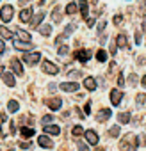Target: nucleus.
Instances as JSON below:
<instances>
[{"instance_id":"obj_33","label":"nucleus","mask_w":146,"mask_h":151,"mask_svg":"<svg viewBox=\"0 0 146 151\" xmlns=\"http://www.w3.org/2000/svg\"><path fill=\"white\" fill-rule=\"evenodd\" d=\"M80 75H82L80 71H69V73H68V78H71V80H77V78L80 77Z\"/></svg>"},{"instance_id":"obj_25","label":"nucleus","mask_w":146,"mask_h":151,"mask_svg":"<svg viewBox=\"0 0 146 151\" xmlns=\"http://www.w3.org/2000/svg\"><path fill=\"white\" fill-rule=\"evenodd\" d=\"M38 30H39V34H41V36H50V34H52V27H50L48 23H46V25H39V29H38Z\"/></svg>"},{"instance_id":"obj_46","label":"nucleus","mask_w":146,"mask_h":151,"mask_svg":"<svg viewBox=\"0 0 146 151\" xmlns=\"http://www.w3.org/2000/svg\"><path fill=\"white\" fill-rule=\"evenodd\" d=\"M141 84H142V87L146 89V75H144V77H142V80H141Z\"/></svg>"},{"instance_id":"obj_5","label":"nucleus","mask_w":146,"mask_h":151,"mask_svg":"<svg viewBox=\"0 0 146 151\" xmlns=\"http://www.w3.org/2000/svg\"><path fill=\"white\" fill-rule=\"evenodd\" d=\"M0 18H2V22H11V18H13V7L11 6H4L2 7V11H0Z\"/></svg>"},{"instance_id":"obj_16","label":"nucleus","mask_w":146,"mask_h":151,"mask_svg":"<svg viewBox=\"0 0 146 151\" xmlns=\"http://www.w3.org/2000/svg\"><path fill=\"white\" fill-rule=\"evenodd\" d=\"M116 46H119V48H128L126 34H118V37H116Z\"/></svg>"},{"instance_id":"obj_37","label":"nucleus","mask_w":146,"mask_h":151,"mask_svg":"<svg viewBox=\"0 0 146 151\" xmlns=\"http://www.w3.org/2000/svg\"><path fill=\"white\" fill-rule=\"evenodd\" d=\"M41 121H43V124L46 126V124H50V123L53 121V117H52V116H43V119H41Z\"/></svg>"},{"instance_id":"obj_1","label":"nucleus","mask_w":146,"mask_h":151,"mask_svg":"<svg viewBox=\"0 0 146 151\" xmlns=\"http://www.w3.org/2000/svg\"><path fill=\"white\" fill-rule=\"evenodd\" d=\"M137 146H139V139L134 133L125 135L121 139V142H119V149L121 151H134V149H137Z\"/></svg>"},{"instance_id":"obj_47","label":"nucleus","mask_w":146,"mask_h":151,"mask_svg":"<svg viewBox=\"0 0 146 151\" xmlns=\"http://www.w3.org/2000/svg\"><path fill=\"white\" fill-rule=\"evenodd\" d=\"M111 53H112V55H116V45H112V46H111Z\"/></svg>"},{"instance_id":"obj_9","label":"nucleus","mask_w":146,"mask_h":151,"mask_svg":"<svg viewBox=\"0 0 146 151\" xmlns=\"http://www.w3.org/2000/svg\"><path fill=\"white\" fill-rule=\"evenodd\" d=\"M45 18V11H41V13H38L34 18H30V22H29V25L32 27V29H39V23H41V20Z\"/></svg>"},{"instance_id":"obj_4","label":"nucleus","mask_w":146,"mask_h":151,"mask_svg":"<svg viewBox=\"0 0 146 151\" xmlns=\"http://www.w3.org/2000/svg\"><path fill=\"white\" fill-rule=\"evenodd\" d=\"M59 87H61V91H64V93H77V91H79V84H77V82H64V84H61Z\"/></svg>"},{"instance_id":"obj_44","label":"nucleus","mask_w":146,"mask_h":151,"mask_svg":"<svg viewBox=\"0 0 146 151\" xmlns=\"http://www.w3.org/2000/svg\"><path fill=\"white\" fill-rule=\"evenodd\" d=\"M20 147H23V149H29V147H30V144H29V142H22V144H20Z\"/></svg>"},{"instance_id":"obj_51","label":"nucleus","mask_w":146,"mask_h":151,"mask_svg":"<svg viewBox=\"0 0 146 151\" xmlns=\"http://www.w3.org/2000/svg\"><path fill=\"white\" fill-rule=\"evenodd\" d=\"M0 151H2V149H0Z\"/></svg>"},{"instance_id":"obj_2","label":"nucleus","mask_w":146,"mask_h":151,"mask_svg":"<svg viewBox=\"0 0 146 151\" xmlns=\"http://www.w3.org/2000/svg\"><path fill=\"white\" fill-rule=\"evenodd\" d=\"M22 60H23L25 64H29V66H34V64H38V62L41 60V53H39V52H25Z\"/></svg>"},{"instance_id":"obj_41","label":"nucleus","mask_w":146,"mask_h":151,"mask_svg":"<svg viewBox=\"0 0 146 151\" xmlns=\"http://www.w3.org/2000/svg\"><path fill=\"white\" fill-rule=\"evenodd\" d=\"M95 22H96V18H87V27H93Z\"/></svg>"},{"instance_id":"obj_27","label":"nucleus","mask_w":146,"mask_h":151,"mask_svg":"<svg viewBox=\"0 0 146 151\" xmlns=\"http://www.w3.org/2000/svg\"><path fill=\"white\" fill-rule=\"evenodd\" d=\"M77 13V4L75 2H69L66 6V14H75Z\"/></svg>"},{"instance_id":"obj_19","label":"nucleus","mask_w":146,"mask_h":151,"mask_svg":"<svg viewBox=\"0 0 146 151\" xmlns=\"http://www.w3.org/2000/svg\"><path fill=\"white\" fill-rule=\"evenodd\" d=\"M30 16H32V9H30V7H25V9L20 13V20H22V22H25V23H29V22H30Z\"/></svg>"},{"instance_id":"obj_22","label":"nucleus","mask_w":146,"mask_h":151,"mask_svg":"<svg viewBox=\"0 0 146 151\" xmlns=\"http://www.w3.org/2000/svg\"><path fill=\"white\" fill-rule=\"evenodd\" d=\"M52 22H53V23H61V22H62L61 7H53V11H52Z\"/></svg>"},{"instance_id":"obj_48","label":"nucleus","mask_w":146,"mask_h":151,"mask_svg":"<svg viewBox=\"0 0 146 151\" xmlns=\"http://www.w3.org/2000/svg\"><path fill=\"white\" fill-rule=\"evenodd\" d=\"M18 2H20V6H25V4L29 2V0H18Z\"/></svg>"},{"instance_id":"obj_6","label":"nucleus","mask_w":146,"mask_h":151,"mask_svg":"<svg viewBox=\"0 0 146 151\" xmlns=\"http://www.w3.org/2000/svg\"><path fill=\"white\" fill-rule=\"evenodd\" d=\"M75 59L80 62H87L91 59V50H77L75 52Z\"/></svg>"},{"instance_id":"obj_21","label":"nucleus","mask_w":146,"mask_h":151,"mask_svg":"<svg viewBox=\"0 0 146 151\" xmlns=\"http://www.w3.org/2000/svg\"><path fill=\"white\" fill-rule=\"evenodd\" d=\"M2 78H4V82H6L7 87H14V86H16V80H14V77H13L11 73H4Z\"/></svg>"},{"instance_id":"obj_13","label":"nucleus","mask_w":146,"mask_h":151,"mask_svg":"<svg viewBox=\"0 0 146 151\" xmlns=\"http://www.w3.org/2000/svg\"><path fill=\"white\" fill-rule=\"evenodd\" d=\"M111 114H112L111 109H102V110L96 114V121H98V123H103V121H107V119L111 117Z\"/></svg>"},{"instance_id":"obj_42","label":"nucleus","mask_w":146,"mask_h":151,"mask_svg":"<svg viewBox=\"0 0 146 151\" xmlns=\"http://www.w3.org/2000/svg\"><path fill=\"white\" fill-rule=\"evenodd\" d=\"M86 114H91V101L86 103Z\"/></svg>"},{"instance_id":"obj_43","label":"nucleus","mask_w":146,"mask_h":151,"mask_svg":"<svg viewBox=\"0 0 146 151\" xmlns=\"http://www.w3.org/2000/svg\"><path fill=\"white\" fill-rule=\"evenodd\" d=\"M4 50H6V45H4V41H0V55L4 53Z\"/></svg>"},{"instance_id":"obj_23","label":"nucleus","mask_w":146,"mask_h":151,"mask_svg":"<svg viewBox=\"0 0 146 151\" xmlns=\"http://www.w3.org/2000/svg\"><path fill=\"white\" fill-rule=\"evenodd\" d=\"M118 121H119V124H128V123H130V112H121V114H118Z\"/></svg>"},{"instance_id":"obj_31","label":"nucleus","mask_w":146,"mask_h":151,"mask_svg":"<svg viewBox=\"0 0 146 151\" xmlns=\"http://www.w3.org/2000/svg\"><path fill=\"white\" fill-rule=\"evenodd\" d=\"M109 135H111V137H119V124L112 126V128L109 130Z\"/></svg>"},{"instance_id":"obj_14","label":"nucleus","mask_w":146,"mask_h":151,"mask_svg":"<svg viewBox=\"0 0 146 151\" xmlns=\"http://www.w3.org/2000/svg\"><path fill=\"white\" fill-rule=\"evenodd\" d=\"M11 68H13V71H14L16 75H20V77L23 75V66H22V62H20L18 59H13V60H11Z\"/></svg>"},{"instance_id":"obj_18","label":"nucleus","mask_w":146,"mask_h":151,"mask_svg":"<svg viewBox=\"0 0 146 151\" xmlns=\"http://www.w3.org/2000/svg\"><path fill=\"white\" fill-rule=\"evenodd\" d=\"M79 7H80V14H82V18H86V20H87V14H89L87 0H80V2H79Z\"/></svg>"},{"instance_id":"obj_38","label":"nucleus","mask_w":146,"mask_h":151,"mask_svg":"<svg viewBox=\"0 0 146 151\" xmlns=\"http://www.w3.org/2000/svg\"><path fill=\"white\" fill-rule=\"evenodd\" d=\"M77 147H79V151H89V147L84 142H77Z\"/></svg>"},{"instance_id":"obj_29","label":"nucleus","mask_w":146,"mask_h":151,"mask_svg":"<svg viewBox=\"0 0 146 151\" xmlns=\"http://www.w3.org/2000/svg\"><path fill=\"white\" fill-rule=\"evenodd\" d=\"M96 59H98V62H105L107 60V52L105 50H98L96 52Z\"/></svg>"},{"instance_id":"obj_32","label":"nucleus","mask_w":146,"mask_h":151,"mask_svg":"<svg viewBox=\"0 0 146 151\" xmlns=\"http://www.w3.org/2000/svg\"><path fill=\"white\" fill-rule=\"evenodd\" d=\"M137 82H139V77H137L135 73H132L130 77H128V84H130V86H137Z\"/></svg>"},{"instance_id":"obj_49","label":"nucleus","mask_w":146,"mask_h":151,"mask_svg":"<svg viewBox=\"0 0 146 151\" xmlns=\"http://www.w3.org/2000/svg\"><path fill=\"white\" fill-rule=\"evenodd\" d=\"M142 30L146 32V22H142Z\"/></svg>"},{"instance_id":"obj_26","label":"nucleus","mask_w":146,"mask_h":151,"mask_svg":"<svg viewBox=\"0 0 146 151\" xmlns=\"http://www.w3.org/2000/svg\"><path fill=\"white\" fill-rule=\"evenodd\" d=\"M18 109H20V103H18L16 100H11V101L7 103V110H9V112H18Z\"/></svg>"},{"instance_id":"obj_15","label":"nucleus","mask_w":146,"mask_h":151,"mask_svg":"<svg viewBox=\"0 0 146 151\" xmlns=\"http://www.w3.org/2000/svg\"><path fill=\"white\" fill-rule=\"evenodd\" d=\"M13 39V32L6 27H0V41H9Z\"/></svg>"},{"instance_id":"obj_11","label":"nucleus","mask_w":146,"mask_h":151,"mask_svg":"<svg viewBox=\"0 0 146 151\" xmlns=\"http://www.w3.org/2000/svg\"><path fill=\"white\" fill-rule=\"evenodd\" d=\"M46 105L50 107V110H59L62 107V100L61 98H50V100H46Z\"/></svg>"},{"instance_id":"obj_3","label":"nucleus","mask_w":146,"mask_h":151,"mask_svg":"<svg viewBox=\"0 0 146 151\" xmlns=\"http://www.w3.org/2000/svg\"><path fill=\"white\" fill-rule=\"evenodd\" d=\"M41 68H43V71H45V73H48V75H57V73H59V68H57L52 60H45Z\"/></svg>"},{"instance_id":"obj_17","label":"nucleus","mask_w":146,"mask_h":151,"mask_svg":"<svg viewBox=\"0 0 146 151\" xmlns=\"http://www.w3.org/2000/svg\"><path fill=\"white\" fill-rule=\"evenodd\" d=\"M84 87H86L89 93H93V91L96 89V80H95L93 77H87V78L84 80Z\"/></svg>"},{"instance_id":"obj_12","label":"nucleus","mask_w":146,"mask_h":151,"mask_svg":"<svg viewBox=\"0 0 146 151\" xmlns=\"http://www.w3.org/2000/svg\"><path fill=\"white\" fill-rule=\"evenodd\" d=\"M38 144L41 146V147H45V149H50V147H53V142L46 137V135H39L38 137Z\"/></svg>"},{"instance_id":"obj_20","label":"nucleus","mask_w":146,"mask_h":151,"mask_svg":"<svg viewBox=\"0 0 146 151\" xmlns=\"http://www.w3.org/2000/svg\"><path fill=\"white\" fill-rule=\"evenodd\" d=\"M43 130H45V133H50V135H59L61 133V128L57 124H46Z\"/></svg>"},{"instance_id":"obj_8","label":"nucleus","mask_w":146,"mask_h":151,"mask_svg":"<svg viewBox=\"0 0 146 151\" xmlns=\"http://www.w3.org/2000/svg\"><path fill=\"white\" fill-rule=\"evenodd\" d=\"M121 100H123V93H121L119 89H112V91H111V101H112V105L118 107Z\"/></svg>"},{"instance_id":"obj_36","label":"nucleus","mask_w":146,"mask_h":151,"mask_svg":"<svg viewBox=\"0 0 146 151\" xmlns=\"http://www.w3.org/2000/svg\"><path fill=\"white\" fill-rule=\"evenodd\" d=\"M105 25H107V22H103V20L98 23V34H100V36L103 34V29H105Z\"/></svg>"},{"instance_id":"obj_50","label":"nucleus","mask_w":146,"mask_h":151,"mask_svg":"<svg viewBox=\"0 0 146 151\" xmlns=\"http://www.w3.org/2000/svg\"><path fill=\"white\" fill-rule=\"evenodd\" d=\"M96 151H105V149H103V147H98V149H96Z\"/></svg>"},{"instance_id":"obj_10","label":"nucleus","mask_w":146,"mask_h":151,"mask_svg":"<svg viewBox=\"0 0 146 151\" xmlns=\"http://www.w3.org/2000/svg\"><path fill=\"white\" fill-rule=\"evenodd\" d=\"M16 37H18V41H22V43H27V45H30V41H32V37H30V34L29 32H25V30H16Z\"/></svg>"},{"instance_id":"obj_35","label":"nucleus","mask_w":146,"mask_h":151,"mask_svg":"<svg viewBox=\"0 0 146 151\" xmlns=\"http://www.w3.org/2000/svg\"><path fill=\"white\" fill-rule=\"evenodd\" d=\"M146 101V94H142V93H139L137 94V105H142Z\"/></svg>"},{"instance_id":"obj_39","label":"nucleus","mask_w":146,"mask_h":151,"mask_svg":"<svg viewBox=\"0 0 146 151\" xmlns=\"http://www.w3.org/2000/svg\"><path fill=\"white\" fill-rule=\"evenodd\" d=\"M114 23H116V25L123 23V16H121V14H116V16H114Z\"/></svg>"},{"instance_id":"obj_40","label":"nucleus","mask_w":146,"mask_h":151,"mask_svg":"<svg viewBox=\"0 0 146 151\" xmlns=\"http://www.w3.org/2000/svg\"><path fill=\"white\" fill-rule=\"evenodd\" d=\"M118 86H119V87H123V86H125V80H123V75H121V73L118 75Z\"/></svg>"},{"instance_id":"obj_34","label":"nucleus","mask_w":146,"mask_h":151,"mask_svg":"<svg viewBox=\"0 0 146 151\" xmlns=\"http://www.w3.org/2000/svg\"><path fill=\"white\" fill-rule=\"evenodd\" d=\"M57 53H59V57H64V55H68V46H59Z\"/></svg>"},{"instance_id":"obj_45","label":"nucleus","mask_w":146,"mask_h":151,"mask_svg":"<svg viewBox=\"0 0 146 151\" xmlns=\"http://www.w3.org/2000/svg\"><path fill=\"white\" fill-rule=\"evenodd\" d=\"M4 73H6V68H4V66H0V78L4 77Z\"/></svg>"},{"instance_id":"obj_7","label":"nucleus","mask_w":146,"mask_h":151,"mask_svg":"<svg viewBox=\"0 0 146 151\" xmlns=\"http://www.w3.org/2000/svg\"><path fill=\"white\" fill-rule=\"evenodd\" d=\"M84 135H86V140H87L91 146H96V144H98V140H100L95 130H86V132H84Z\"/></svg>"},{"instance_id":"obj_30","label":"nucleus","mask_w":146,"mask_h":151,"mask_svg":"<svg viewBox=\"0 0 146 151\" xmlns=\"http://www.w3.org/2000/svg\"><path fill=\"white\" fill-rule=\"evenodd\" d=\"M71 133H73V135H75V137H80V135L84 133V128L77 124V126H73V130H71Z\"/></svg>"},{"instance_id":"obj_24","label":"nucleus","mask_w":146,"mask_h":151,"mask_svg":"<svg viewBox=\"0 0 146 151\" xmlns=\"http://www.w3.org/2000/svg\"><path fill=\"white\" fill-rule=\"evenodd\" d=\"M20 133L25 137V139H29V137H32V135H36V132H34V128H29V126H22L20 128Z\"/></svg>"},{"instance_id":"obj_28","label":"nucleus","mask_w":146,"mask_h":151,"mask_svg":"<svg viewBox=\"0 0 146 151\" xmlns=\"http://www.w3.org/2000/svg\"><path fill=\"white\" fill-rule=\"evenodd\" d=\"M75 29H77V25H75V23H69V25H68V27L64 29V32H62V36H64V37H69V34H71L73 30H75Z\"/></svg>"}]
</instances>
